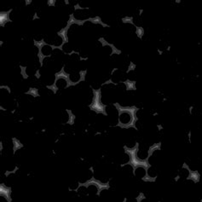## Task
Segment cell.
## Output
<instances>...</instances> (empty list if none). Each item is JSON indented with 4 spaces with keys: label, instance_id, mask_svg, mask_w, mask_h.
<instances>
[{
    "label": "cell",
    "instance_id": "6da1fadb",
    "mask_svg": "<svg viewBox=\"0 0 202 202\" xmlns=\"http://www.w3.org/2000/svg\"><path fill=\"white\" fill-rule=\"evenodd\" d=\"M0 195L4 196V199L9 202L11 201V189L4 184H1L0 186Z\"/></svg>",
    "mask_w": 202,
    "mask_h": 202
},
{
    "label": "cell",
    "instance_id": "7a4b0ae2",
    "mask_svg": "<svg viewBox=\"0 0 202 202\" xmlns=\"http://www.w3.org/2000/svg\"><path fill=\"white\" fill-rule=\"evenodd\" d=\"M12 13V9H9L8 11H2L0 13V24L3 27L6 23L11 21L10 14Z\"/></svg>",
    "mask_w": 202,
    "mask_h": 202
}]
</instances>
